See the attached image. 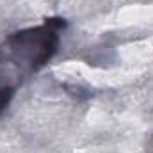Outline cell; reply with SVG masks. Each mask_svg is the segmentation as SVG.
<instances>
[{
    "label": "cell",
    "instance_id": "obj_1",
    "mask_svg": "<svg viewBox=\"0 0 153 153\" xmlns=\"http://www.w3.org/2000/svg\"><path fill=\"white\" fill-rule=\"evenodd\" d=\"M66 27L62 18H46L45 25L14 32L7 38V50L11 57L30 70L43 68L57 52L59 30Z\"/></svg>",
    "mask_w": 153,
    "mask_h": 153
},
{
    "label": "cell",
    "instance_id": "obj_2",
    "mask_svg": "<svg viewBox=\"0 0 153 153\" xmlns=\"http://www.w3.org/2000/svg\"><path fill=\"white\" fill-rule=\"evenodd\" d=\"M13 94H14V87H11V85H0V112L5 111V107L9 105Z\"/></svg>",
    "mask_w": 153,
    "mask_h": 153
}]
</instances>
